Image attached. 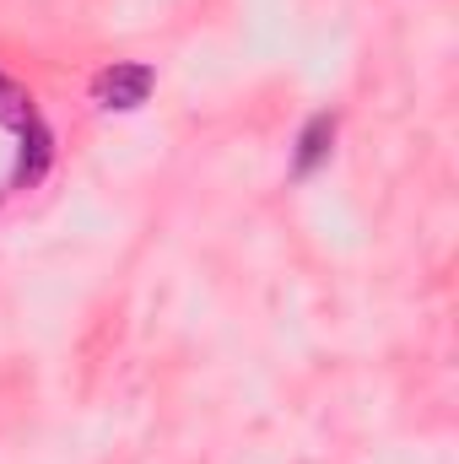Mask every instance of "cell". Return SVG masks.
<instances>
[{
	"label": "cell",
	"mask_w": 459,
	"mask_h": 464,
	"mask_svg": "<svg viewBox=\"0 0 459 464\" xmlns=\"http://www.w3.org/2000/svg\"><path fill=\"white\" fill-rule=\"evenodd\" d=\"M22 130V157H16V184H33V179H44V168H49V157H54V135H49V124L38 119V109L16 124Z\"/></svg>",
	"instance_id": "obj_2"
},
{
	"label": "cell",
	"mask_w": 459,
	"mask_h": 464,
	"mask_svg": "<svg viewBox=\"0 0 459 464\" xmlns=\"http://www.w3.org/2000/svg\"><path fill=\"white\" fill-rule=\"evenodd\" d=\"M27 114H33V98H22V92L0 76V119H5V124H22Z\"/></svg>",
	"instance_id": "obj_4"
},
{
	"label": "cell",
	"mask_w": 459,
	"mask_h": 464,
	"mask_svg": "<svg viewBox=\"0 0 459 464\" xmlns=\"http://www.w3.org/2000/svg\"><path fill=\"white\" fill-rule=\"evenodd\" d=\"M330 146H336V114H314L308 124H303V135H298L292 173H298V179H308V173L330 157Z\"/></svg>",
	"instance_id": "obj_3"
},
{
	"label": "cell",
	"mask_w": 459,
	"mask_h": 464,
	"mask_svg": "<svg viewBox=\"0 0 459 464\" xmlns=\"http://www.w3.org/2000/svg\"><path fill=\"white\" fill-rule=\"evenodd\" d=\"M151 87H157V76H151V65H141V60H119V65H109V71L93 76V98H98L103 109H119V114L141 109V103L151 98Z\"/></svg>",
	"instance_id": "obj_1"
}]
</instances>
